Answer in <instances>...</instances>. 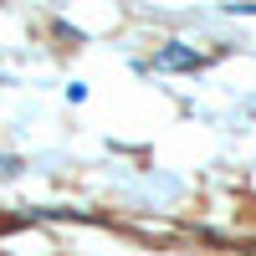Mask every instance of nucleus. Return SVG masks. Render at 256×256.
Segmentation results:
<instances>
[{"mask_svg":"<svg viewBox=\"0 0 256 256\" xmlns=\"http://www.w3.org/2000/svg\"><path fill=\"white\" fill-rule=\"evenodd\" d=\"M154 67H159V72H195V67H200V52H190V46H180V41H169V46L154 52Z\"/></svg>","mask_w":256,"mask_h":256,"instance_id":"obj_1","label":"nucleus"},{"mask_svg":"<svg viewBox=\"0 0 256 256\" xmlns=\"http://www.w3.org/2000/svg\"><path fill=\"white\" fill-rule=\"evenodd\" d=\"M0 174H6V180H10V174H20V159H10V154H0Z\"/></svg>","mask_w":256,"mask_h":256,"instance_id":"obj_2","label":"nucleus"}]
</instances>
